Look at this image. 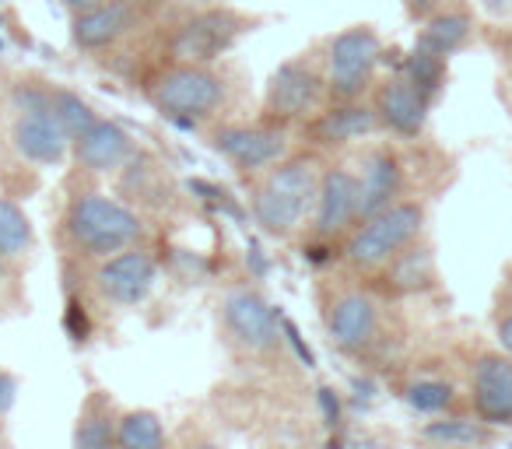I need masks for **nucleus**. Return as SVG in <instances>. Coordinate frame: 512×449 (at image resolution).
Here are the masks:
<instances>
[{"label": "nucleus", "instance_id": "nucleus-1", "mask_svg": "<svg viewBox=\"0 0 512 449\" xmlns=\"http://www.w3.org/2000/svg\"><path fill=\"white\" fill-rule=\"evenodd\" d=\"M264 18L242 11L228 0H197L165 8L155 22L158 60L179 64H221Z\"/></svg>", "mask_w": 512, "mask_h": 449}, {"label": "nucleus", "instance_id": "nucleus-2", "mask_svg": "<svg viewBox=\"0 0 512 449\" xmlns=\"http://www.w3.org/2000/svg\"><path fill=\"white\" fill-rule=\"evenodd\" d=\"M148 106L183 130L214 127L232 102V74L221 64H179L155 60L141 78Z\"/></svg>", "mask_w": 512, "mask_h": 449}, {"label": "nucleus", "instance_id": "nucleus-3", "mask_svg": "<svg viewBox=\"0 0 512 449\" xmlns=\"http://www.w3.org/2000/svg\"><path fill=\"white\" fill-rule=\"evenodd\" d=\"M323 165L316 151H292L253 179L249 211L260 232L271 239H292L313 218L316 193H320Z\"/></svg>", "mask_w": 512, "mask_h": 449}, {"label": "nucleus", "instance_id": "nucleus-4", "mask_svg": "<svg viewBox=\"0 0 512 449\" xmlns=\"http://www.w3.org/2000/svg\"><path fill=\"white\" fill-rule=\"evenodd\" d=\"M64 236L74 253L106 260L144 239V221L127 200L102 190H78L64 207Z\"/></svg>", "mask_w": 512, "mask_h": 449}, {"label": "nucleus", "instance_id": "nucleus-5", "mask_svg": "<svg viewBox=\"0 0 512 449\" xmlns=\"http://www.w3.org/2000/svg\"><path fill=\"white\" fill-rule=\"evenodd\" d=\"M11 148L39 169H57L71 155V137L50 106V85L39 78H18L11 85Z\"/></svg>", "mask_w": 512, "mask_h": 449}, {"label": "nucleus", "instance_id": "nucleus-6", "mask_svg": "<svg viewBox=\"0 0 512 449\" xmlns=\"http://www.w3.org/2000/svg\"><path fill=\"white\" fill-rule=\"evenodd\" d=\"M330 102L327 74H323L320 46L309 53L281 60L271 71L260 99V120L278 123V127H306L316 113Z\"/></svg>", "mask_w": 512, "mask_h": 449}, {"label": "nucleus", "instance_id": "nucleus-7", "mask_svg": "<svg viewBox=\"0 0 512 449\" xmlns=\"http://www.w3.org/2000/svg\"><path fill=\"white\" fill-rule=\"evenodd\" d=\"M383 57H386V46L383 36L376 32V25L358 22L323 39L320 60H323V74H327L330 99L334 102L365 99L372 92V85H376Z\"/></svg>", "mask_w": 512, "mask_h": 449}, {"label": "nucleus", "instance_id": "nucleus-8", "mask_svg": "<svg viewBox=\"0 0 512 449\" xmlns=\"http://www.w3.org/2000/svg\"><path fill=\"white\" fill-rule=\"evenodd\" d=\"M421 229H425V204L397 200L386 211L358 221V229L344 243V260L355 271H383L400 250L418 243Z\"/></svg>", "mask_w": 512, "mask_h": 449}, {"label": "nucleus", "instance_id": "nucleus-9", "mask_svg": "<svg viewBox=\"0 0 512 449\" xmlns=\"http://www.w3.org/2000/svg\"><path fill=\"white\" fill-rule=\"evenodd\" d=\"M158 18L162 11L141 0H99L71 15V46L85 57H106L123 50L141 32L155 29Z\"/></svg>", "mask_w": 512, "mask_h": 449}, {"label": "nucleus", "instance_id": "nucleus-10", "mask_svg": "<svg viewBox=\"0 0 512 449\" xmlns=\"http://www.w3.org/2000/svg\"><path fill=\"white\" fill-rule=\"evenodd\" d=\"M211 148L232 165L239 176L256 179L260 172H267L271 165H278L281 158L292 155V130L267 123L256 116L249 120H218L207 134Z\"/></svg>", "mask_w": 512, "mask_h": 449}, {"label": "nucleus", "instance_id": "nucleus-11", "mask_svg": "<svg viewBox=\"0 0 512 449\" xmlns=\"http://www.w3.org/2000/svg\"><path fill=\"white\" fill-rule=\"evenodd\" d=\"M362 211H358V172L348 165H323L320 193H316L313 218L309 229L323 243L334 239H348L358 229Z\"/></svg>", "mask_w": 512, "mask_h": 449}, {"label": "nucleus", "instance_id": "nucleus-12", "mask_svg": "<svg viewBox=\"0 0 512 449\" xmlns=\"http://www.w3.org/2000/svg\"><path fill=\"white\" fill-rule=\"evenodd\" d=\"M221 323H225V334L249 355H267V351L281 348V341H285L274 306L253 288H235V292L225 295Z\"/></svg>", "mask_w": 512, "mask_h": 449}, {"label": "nucleus", "instance_id": "nucleus-13", "mask_svg": "<svg viewBox=\"0 0 512 449\" xmlns=\"http://www.w3.org/2000/svg\"><path fill=\"white\" fill-rule=\"evenodd\" d=\"M369 102H372V109H376L379 130H386V134H393V137H404V141H414V137L425 134L432 99H428L421 88H414L400 71H390L386 78H376V85H372V92H369Z\"/></svg>", "mask_w": 512, "mask_h": 449}, {"label": "nucleus", "instance_id": "nucleus-14", "mask_svg": "<svg viewBox=\"0 0 512 449\" xmlns=\"http://www.w3.org/2000/svg\"><path fill=\"white\" fill-rule=\"evenodd\" d=\"M158 281V260L144 246H127L113 257L99 260L95 267V288L113 306H141Z\"/></svg>", "mask_w": 512, "mask_h": 449}, {"label": "nucleus", "instance_id": "nucleus-15", "mask_svg": "<svg viewBox=\"0 0 512 449\" xmlns=\"http://www.w3.org/2000/svg\"><path fill=\"white\" fill-rule=\"evenodd\" d=\"M379 130L376 109L365 99H348V102H334L330 99L313 120L302 127L313 148H348L355 141H365Z\"/></svg>", "mask_w": 512, "mask_h": 449}, {"label": "nucleus", "instance_id": "nucleus-16", "mask_svg": "<svg viewBox=\"0 0 512 449\" xmlns=\"http://www.w3.org/2000/svg\"><path fill=\"white\" fill-rule=\"evenodd\" d=\"M71 155H74V162H78L81 172H92V176H113V172H120L123 165L137 155V141L130 137V130L123 127V123L99 116V120H95L92 127H88L85 134L71 144Z\"/></svg>", "mask_w": 512, "mask_h": 449}, {"label": "nucleus", "instance_id": "nucleus-17", "mask_svg": "<svg viewBox=\"0 0 512 449\" xmlns=\"http://www.w3.org/2000/svg\"><path fill=\"white\" fill-rule=\"evenodd\" d=\"M376 330H379V306L369 292L348 288V292H337L330 299L327 334L341 351H348V355L365 351L376 341Z\"/></svg>", "mask_w": 512, "mask_h": 449}, {"label": "nucleus", "instance_id": "nucleus-18", "mask_svg": "<svg viewBox=\"0 0 512 449\" xmlns=\"http://www.w3.org/2000/svg\"><path fill=\"white\" fill-rule=\"evenodd\" d=\"M404 200V162L393 148L379 144L362 155L358 165V211L362 221Z\"/></svg>", "mask_w": 512, "mask_h": 449}, {"label": "nucleus", "instance_id": "nucleus-19", "mask_svg": "<svg viewBox=\"0 0 512 449\" xmlns=\"http://www.w3.org/2000/svg\"><path fill=\"white\" fill-rule=\"evenodd\" d=\"M474 411L491 425H512V358L484 355L474 365Z\"/></svg>", "mask_w": 512, "mask_h": 449}, {"label": "nucleus", "instance_id": "nucleus-20", "mask_svg": "<svg viewBox=\"0 0 512 449\" xmlns=\"http://www.w3.org/2000/svg\"><path fill=\"white\" fill-rule=\"evenodd\" d=\"M470 36H474V15L463 4H442L435 15L418 25L414 46H425L439 57H453L470 43Z\"/></svg>", "mask_w": 512, "mask_h": 449}, {"label": "nucleus", "instance_id": "nucleus-21", "mask_svg": "<svg viewBox=\"0 0 512 449\" xmlns=\"http://www.w3.org/2000/svg\"><path fill=\"white\" fill-rule=\"evenodd\" d=\"M116 428H120V411L113 407L109 393H88V400L81 404L78 425H74V449H113Z\"/></svg>", "mask_w": 512, "mask_h": 449}, {"label": "nucleus", "instance_id": "nucleus-22", "mask_svg": "<svg viewBox=\"0 0 512 449\" xmlns=\"http://www.w3.org/2000/svg\"><path fill=\"white\" fill-rule=\"evenodd\" d=\"M393 71H400L414 88H421V92L435 102L449 81V57H439V53L425 50V46H411V50L397 60Z\"/></svg>", "mask_w": 512, "mask_h": 449}, {"label": "nucleus", "instance_id": "nucleus-23", "mask_svg": "<svg viewBox=\"0 0 512 449\" xmlns=\"http://www.w3.org/2000/svg\"><path fill=\"white\" fill-rule=\"evenodd\" d=\"M383 271H386V278H390V288H397V292H421V288H428L435 281L432 253H428V246H418V243L400 250Z\"/></svg>", "mask_w": 512, "mask_h": 449}, {"label": "nucleus", "instance_id": "nucleus-24", "mask_svg": "<svg viewBox=\"0 0 512 449\" xmlns=\"http://www.w3.org/2000/svg\"><path fill=\"white\" fill-rule=\"evenodd\" d=\"M36 246V229H32L29 214L22 204L0 193V257L4 260H22Z\"/></svg>", "mask_w": 512, "mask_h": 449}, {"label": "nucleus", "instance_id": "nucleus-25", "mask_svg": "<svg viewBox=\"0 0 512 449\" xmlns=\"http://www.w3.org/2000/svg\"><path fill=\"white\" fill-rule=\"evenodd\" d=\"M113 449H169L162 418L155 411H123Z\"/></svg>", "mask_w": 512, "mask_h": 449}, {"label": "nucleus", "instance_id": "nucleus-26", "mask_svg": "<svg viewBox=\"0 0 512 449\" xmlns=\"http://www.w3.org/2000/svg\"><path fill=\"white\" fill-rule=\"evenodd\" d=\"M50 106H53V113H57L60 127H64L67 137H71V144L99 120V109H95L85 95L74 92V88H67V85H50Z\"/></svg>", "mask_w": 512, "mask_h": 449}, {"label": "nucleus", "instance_id": "nucleus-27", "mask_svg": "<svg viewBox=\"0 0 512 449\" xmlns=\"http://www.w3.org/2000/svg\"><path fill=\"white\" fill-rule=\"evenodd\" d=\"M407 404L421 414H439L453 404V386L449 383H439V379H418V383L407 386Z\"/></svg>", "mask_w": 512, "mask_h": 449}, {"label": "nucleus", "instance_id": "nucleus-28", "mask_svg": "<svg viewBox=\"0 0 512 449\" xmlns=\"http://www.w3.org/2000/svg\"><path fill=\"white\" fill-rule=\"evenodd\" d=\"M425 435L435 442H446V446H474V442L484 439V432L474 425V421H432V425H425Z\"/></svg>", "mask_w": 512, "mask_h": 449}, {"label": "nucleus", "instance_id": "nucleus-29", "mask_svg": "<svg viewBox=\"0 0 512 449\" xmlns=\"http://www.w3.org/2000/svg\"><path fill=\"white\" fill-rule=\"evenodd\" d=\"M400 4H404V11H407V18H411V22H425L428 15H435V11L442 8V4H446V0H400Z\"/></svg>", "mask_w": 512, "mask_h": 449}, {"label": "nucleus", "instance_id": "nucleus-30", "mask_svg": "<svg viewBox=\"0 0 512 449\" xmlns=\"http://www.w3.org/2000/svg\"><path fill=\"white\" fill-rule=\"evenodd\" d=\"M15 397H18V383L11 372L0 369V414H8L15 407Z\"/></svg>", "mask_w": 512, "mask_h": 449}, {"label": "nucleus", "instance_id": "nucleus-31", "mask_svg": "<svg viewBox=\"0 0 512 449\" xmlns=\"http://www.w3.org/2000/svg\"><path fill=\"white\" fill-rule=\"evenodd\" d=\"M498 341H502L505 355L512 358V313H505L502 320H498Z\"/></svg>", "mask_w": 512, "mask_h": 449}, {"label": "nucleus", "instance_id": "nucleus-32", "mask_svg": "<svg viewBox=\"0 0 512 449\" xmlns=\"http://www.w3.org/2000/svg\"><path fill=\"white\" fill-rule=\"evenodd\" d=\"M484 11H491V15H509L512 11V0H481Z\"/></svg>", "mask_w": 512, "mask_h": 449}, {"label": "nucleus", "instance_id": "nucleus-33", "mask_svg": "<svg viewBox=\"0 0 512 449\" xmlns=\"http://www.w3.org/2000/svg\"><path fill=\"white\" fill-rule=\"evenodd\" d=\"M320 400H323V407H327V425H334L337 421V397H330V390H320Z\"/></svg>", "mask_w": 512, "mask_h": 449}, {"label": "nucleus", "instance_id": "nucleus-34", "mask_svg": "<svg viewBox=\"0 0 512 449\" xmlns=\"http://www.w3.org/2000/svg\"><path fill=\"white\" fill-rule=\"evenodd\" d=\"M141 4H148V8H158V11H165V8H176V4H197V0H141Z\"/></svg>", "mask_w": 512, "mask_h": 449}, {"label": "nucleus", "instance_id": "nucleus-35", "mask_svg": "<svg viewBox=\"0 0 512 449\" xmlns=\"http://www.w3.org/2000/svg\"><path fill=\"white\" fill-rule=\"evenodd\" d=\"M60 4H64V8L74 15V11H81V8H92V4H99V0H60Z\"/></svg>", "mask_w": 512, "mask_h": 449}, {"label": "nucleus", "instance_id": "nucleus-36", "mask_svg": "<svg viewBox=\"0 0 512 449\" xmlns=\"http://www.w3.org/2000/svg\"><path fill=\"white\" fill-rule=\"evenodd\" d=\"M355 449H390V446H379V442H372V439H365V442H358Z\"/></svg>", "mask_w": 512, "mask_h": 449}, {"label": "nucleus", "instance_id": "nucleus-37", "mask_svg": "<svg viewBox=\"0 0 512 449\" xmlns=\"http://www.w3.org/2000/svg\"><path fill=\"white\" fill-rule=\"evenodd\" d=\"M193 449H225V446H218V442H197Z\"/></svg>", "mask_w": 512, "mask_h": 449}, {"label": "nucleus", "instance_id": "nucleus-38", "mask_svg": "<svg viewBox=\"0 0 512 449\" xmlns=\"http://www.w3.org/2000/svg\"><path fill=\"white\" fill-rule=\"evenodd\" d=\"M4 264H8V260H4V257H0V278H4Z\"/></svg>", "mask_w": 512, "mask_h": 449}]
</instances>
